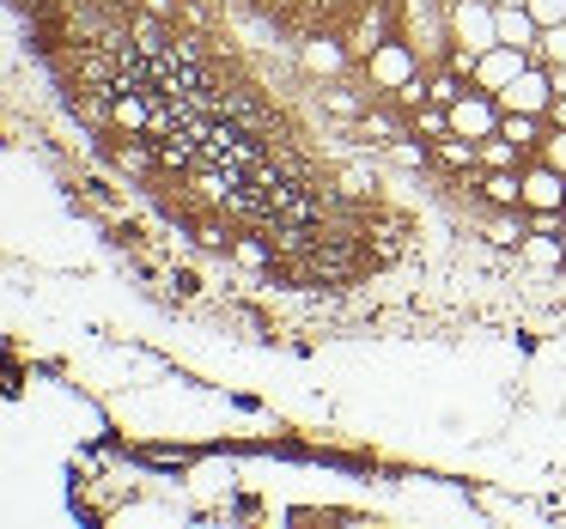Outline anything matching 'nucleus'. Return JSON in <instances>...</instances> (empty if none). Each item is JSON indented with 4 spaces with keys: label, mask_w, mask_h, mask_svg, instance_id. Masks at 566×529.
I'll list each match as a JSON object with an SVG mask.
<instances>
[{
    "label": "nucleus",
    "mask_w": 566,
    "mask_h": 529,
    "mask_svg": "<svg viewBox=\"0 0 566 529\" xmlns=\"http://www.w3.org/2000/svg\"><path fill=\"white\" fill-rule=\"evenodd\" d=\"M517 237H524V225H512V220L493 225V244H517Z\"/></svg>",
    "instance_id": "obj_16"
},
{
    "label": "nucleus",
    "mask_w": 566,
    "mask_h": 529,
    "mask_svg": "<svg viewBox=\"0 0 566 529\" xmlns=\"http://www.w3.org/2000/svg\"><path fill=\"white\" fill-rule=\"evenodd\" d=\"M524 201H530V208H560V201H566L560 171H554V165H548V171H530L524 177Z\"/></svg>",
    "instance_id": "obj_6"
},
{
    "label": "nucleus",
    "mask_w": 566,
    "mask_h": 529,
    "mask_svg": "<svg viewBox=\"0 0 566 529\" xmlns=\"http://www.w3.org/2000/svg\"><path fill=\"white\" fill-rule=\"evenodd\" d=\"M475 74L488 80V86H500V92H505L517 74H524V50H512V43H493V50H488V62H481Z\"/></svg>",
    "instance_id": "obj_5"
},
{
    "label": "nucleus",
    "mask_w": 566,
    "mask_h": 529,
    "mask_svg": "<svg viewBox=\"0 0 566 529\" xmlns=\"http://www.w3.org/2000/svg\"><path fill=\"white\" fill-rule=\"evenodd\" d=\"M439 165L463 171V165H475V147H469V140H444V135H439Z\"/></svg>",
    "instance_id": "obj_11"
},
{
    "label": "nucleus",
    "mask_w": 566,
    "mask_h": 529,
    "mask_svg": "<svg viewBox=\"0 0 566 529\" xmlns=\"http://www.w3.org/2000/svg\"><path fill=\"white\" fill-rule=\"evenodd\" d=\"M500 43H512V50H536V19L500 7Z\"/></svg>",
    "instance_id": "obj_7"
},
{
    "label": "nucleus",
    "mask_w": 566,
    "mask_h": 529,
    "mask_svg": "<svg viewBox=\"0 0 566 529\" xmlns=\"http://www.w3.org/2000/svg\"><path fill=\"white\" fill-rule=\"evenodd\" d=\"M371 62V80H378V86H415V50H408V43H378V50L366 55Z\"/></svg>",
    "instance_id": "obj_2"
},
{
    "label": "nucleus",
    "mask_w": 566,
    "mask_h": 529,
    "mask_svg": "<svg viewBox=\"0 0 566 529\" xmlns=\"http://www.w3.org/2000/svg\"><path fill=\"white\" fill-rule=\"evenodd\" d=\"M554 116H560V123H566V98H560V104H554Z\"/></svg>",
    "instance_id": "obj_19"
},
{
    "label": "nucleus",
    "mask_w": 566,
    "mask_h": 529,
    "mask_svg": "<svg viewBox=\"0 0 566 529\" xmlns=\"http://www.w3.org/2000/svg\"><path fill=\"white\" fill-rule=\"evenodd\" d=\"M548 165H554V171H566V135L548 140Z\"/></svg>",
    "instance_id": "obj_17"
},
{
    "label": "nucleus",
    "mask_w": 566,
    "mask_h": 529,
    "mask_svg": "<svg viewBox=\"0 0 566 529\" xmlns=\"http://www.w3.org/2000/svg\"><path fill=\"white\" fill-rule=\"evenodd\" d=\"M481 195L493 201V208H517V201H524V177H488V183H481Z\"/></svg>",
    "instance_id": "obj_8"
},
{
    "label": "nucleus",
    "mask_w": 566,
    "mask_h": 529,
    "mask_svg": "<svg viewBox=\"0 0 566 529\" xmlns=\"http://www.w3.org/2000/svg\"><path fill=\"white\" fill-rule=\"evenodd\" d=\"M542 50H548V55H554V62H566V25H554V31H548V38H542Z\"/></svg>",
    "instance_id": "obj_15"
},
{
    "label": "nucleus",
    "mask_w": 566,
    "mask_h": 529,
    "mask_svg": "<svg viewBox=\"0 0 566 529\" xmlns=\"http://www.w3.org/2000/svg\"><path fill=\"white\" fill-rule=\"evenodd\" d=\"M329 110H342V116H354V110H359V98H347V92H329Z\"/></svg>",
    "instance_id": "obj_18"
},
{
    "label": "nucleus",
    "mask_w": 566,
    "mask_h": 529,
    "mask_svg": "<svg viewBox=\"0 0 566 529\" xmlns=\"http://www.w3.org/2000/svg\"><path fill=\"white\" fill-rule=\"evenodd\" d=\"M427 98H432V104H444V110H451V104L463 98V86H457V67H451V74H439V80H432V86H427Z\"/></svg>",
    "instance_id": "obj_12"
},
{
    "label": "nucleus",
    "mask_w": 566,
    "mask_h": 529,
    "mask_svg": "<svg viewBox=\"0 0 566 529\" xmlns=\"http://www.w3.org/2000/svg\"><path fill=\"white\" fill-rule=\"evenodd\" d=\"M530 19L536 25H566V0H530Z\"/></svg>",
    "instance_id": "obj_13"
},
{
    "label": "nucleus",
    "mask_w": 566,
    "mask_h": 529,
    "mask_svg": "<svg viewBox=\"0 0 566 529\" xmlns=\"http://www.w3.org/2000/svg\"><path fill=\"white\" fill-rule=\"evenodd\" d=\"M493 128H500V116H493V104L488 98H457L451 104V135H493Z\"/></svg>",
    "instance_id": "obj_4"
},
{
    "label": "nucleus",
    "mask_w": 566,
    "mask_h": 529,
    "mask_svg": "<svg viewBox=\"0 0 566 529\" xmlns=\"http://www.w3.org/2000/svg\"><path fill=\"white\" fill-rule=\"evenodd\" d=\"M500 135L505 140H512V147H530V140H536V116H505V123H500Z\"/></svg>",
    "instance_id": "obj_10"
},
{
    "label": "nucleus",
    "mask_w": 566,
    "mask_h": 529,
    "mask_svg": "<svg viewBox=\"0 0 566 529\" xmlns=\"http://www.w3.org/2000/svg\"><path fill=\"white\" fill-rule=\"evenodd\" d=\"M548 98H554L548 74H530V67H524V74H517L505 92H500V104H505V110H530V116H542V110H548Z\"/></svg>",
    "instance_id": "obj_3"
},
{
    "label": "nucleus",
    "mask_w": 566,
    "mask_h": 529,
    "mask_svg": "<svg viewBox=\"0 0 566 529\" xmlns=\"http://www.w3.org/2000/svg\"><path fill=\"white\" fill-rule=\"evenodd\" d=\"M451 38H457V50H469V55H488L493 43H500V13H488V7H475V0H463L451 13Z\"/></svg>",
    "instance_id": "obj_1"
},
{
    "label": "nucleus",
    "mask_w": 566,
    "mask_h": 529,
    "mask_svg": "<svg viewBox=\"0 0 566 529\" xmlns=\"http://www.w3.org/2000/svg\"><path fill=\"white\" fill-rule=\"evenodd\" d=\"M305 67H311V74H335V67H342V50H335L329 38L305 43Z\"/></svg>",
    "instance_id": "obj_9"
},
{
    "label": "nucleus",
    "mask_w": 566,
    "mask_h": 529,
    "mask_svg": "<svg viewBox=\"0 0 566 529\" xmlns=\"http://www.w3.org/2000/svg\"><path fill=\"white\" fill-rule=\"evenodd\" d=\"M517 152H524V147H512V140L500 135V140H493V147H481V159H488V165H500V171H505V165H512Z\"/></svg>",
    "instance_id": "obj_14"
}]
</instances>
